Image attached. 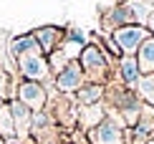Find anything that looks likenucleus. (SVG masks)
I'll use <instances>...</instances> for the list:
<instances>
[{"label": "nucleus", "instance_id": "f257e3e1", "mask_svg": "<svg viewBox=\"0 0 154 144\" xmlns=\"http://www.w3.org/2000/svg\"><path fill=\"white\" fill-rule=\"evenodd\" d=\"M79 63L83 68V74L88 78H96V81H101V78H106V68H109V58L104 53V48L96 43H86L81 48V56H79Z\"/></svg>", "mask_w": 154, "mask_h": 144}, {"label": "nucleus", "instance_id": "f03ea898", "mask_svg": "<svg viewBox=\"0 0 154 144\" xmlns=\"http://www.w3.org/2000/svg\"><path fill=\"white\" fill-rule=\"evenodd\" d=\"M111 38H114V43L121 48V53H124V56H137L139 45L149 38V30H146L144 25H124V28L114 30Z\"/></svg>", "mask_w": 154, "mask_h": 144}, {"label": "nucleus", "instance_id": "7ed1b4c3", "mask_svg": "<svg viewBox=\"0 0 154 144\" xmlns=\"http://www.w3.org/2000/svg\"><path fill=\"white\" fill-rule=\"evenodd\" d=\"M83 78H86V74H83L81 63L79 61H68L66 66L58 71V76H56V89L63 91V94L79 91V89H83Z\"/></svg>", "mask_w": 154, "mask_h": 144}, {"label": "nucleus", "instance_id": "20e7f679", "mask_svg": "<svg viewBox=\"0 0 154 144\" xmlns=\"http://www.w3.org/2000/svg\"><path fill=\"white\" fill-rule=\"evenodd\" d=\"M18 101H23L28 109L41 111L43 104H46V89L38 81H23L20 86H18Z\"/></svg>", "mask_w": 154, "mask_h": 144}, {"label": "nucleus", "instance_id": "39448f33", "mask_svg": "<svg viewBox=\"0 0 154 144\" xmlns=\"http://www.w3.org/2000/svg\"><path fill=\"white\" fill-rule=\"evenodd\" d=\"M18 68H20V74L25 76V81H38V78L48 76V61L43 56H20L18 58Z\"/></svg>", "mask_w": 154, "mask_h": 144}, {"label": "nucleus", "instance_id": "423d86ee", "mask_svg": "<svg viewBox=\"0 0 154 144\" xmlns=\"http://www.w3.org/2000/svg\"><path fill=\"white\" fill-rule=\"evenodd\" d=\"M114 101H116L119 111L124 114V119L137 127V124H139V99H137V96H134L129 89H119V94L114 96Z\"/></svg>", "mask_w": 154, "mask_h": 144}, {"label": "nucleus", "instance_id": "0eeeda50", "mask_svg": "<svg viewBox=\"0 0 154 144\" xmlns=\"http://www.w3.org/2000/svg\"><path fill=\"white\" fill-rule=\"evenodd\" d=\"M94 144H121V127L114 119H104L91 132Z\"/></svg>", "mask_w": 154, "mask_h": 144}, {"label": "nucleus", "instance_id": "6e6552de", "mask_svg": "<svg viewBox=\"0 0 154 144\" xmlns=\"http://www.w3.org/2000/svg\"><path fill=\"white\" fill-rule=\"evenodd\" d=\"M124 25H137V20H134V13L126 3L116 5V8L109 10V15L104 18V28H111V33L116 28H124Z\"/></svg>", "mask_w": 154, "mask_h": 144}, {"label": "nucleus", "instance_id": "1a4fd4ad", "mask_svg": "<svg viewBox=\"0 0 154 144\" xmlns=\"http://www.w3.org/2000/svg\"><path fill=\"white\" fill-rule=\"evenodd\" d=\"M10 53L15 56V58H20V56H43V48H41V43L35 41V36L23 33V36L13 38V43H10Z\"/></svg>", "mask_w": 154, "mask_h": 144}, {"label": "nucleus", "instance_id": "9d476101", "mask_svg": "<svg viewBox=\"0 0 154 144\" xmlns=\"http://www.w3.org/2000/svg\"><path fill=\"white\" fill-rule=\"evenodd\" d=\"M33 36H35V41L41 43L43 53H53V51L58 48L61 38H63V30L56 28V25H43V28H38Z\"/></svg>", "mask_w": 154, "mask_h": 144}, {"label": "nucleus", "instance_id": "9b49d317", "mask_svg": "<svg viewBox=\"0 0 154 144\" xmlns=\"http://www.w3.org/2000/svg\"><path fill=\"white\" fill-rule=\"evenodd\" d=\"M119 74H121V81H124L126 86H137L139 78H142L137 56H121L119 58Z\"/></svg>", "mask_w": 154, "mask_h": 144}, {"label": "nucleus", "instance_id": "f8f14e48", "mask_svg": "<svg viewBox=\"0 0 154 144\" xmlns=\"http://www.w3.org/2000/svg\"><path fill=\"white\" fill-rule=\"evenodd\" d=\"M137 61H139V71H142V76L154 74V36H149L142 45H139Z\"/></svg>", "mask_w": 154, "mask_h": 144}, {"label": "nucleus", "instance_id": "ddd939ff", "mask_svg": "<svg viewBox=\"0 0 154 144\" xmlns=\"http://www.w3.org/2000/svg\"><path fill=\"white\" fill-rule=\"evenodd\" d=\"M10 111H13V121H15V132L18 134H25L28 132V127H30V109L25 106L23 101H10Z\"/></svg>", "mask_w": 154, "mask_h": 144}, {"label": "nucleus", "instance_id": "4468645a", "mask_svg": "<svg viewBox=\"0 0 154 144\" xmlns=\"http://www.w3.org/2000/svg\"><path fill=\"white\" fill-rule=\"evenodd\" d=\"M126 5L131 8L137 25H144V28H146V20H149V15H152V10H154V8L146 3V0H126Z\"/></svg>", "mask_w": 154, "mask_h": 144}, {"label": "nucleus", "instance_id": "2eb2a0df", "mask_svg": "<svg viewBox=\"0 0 154 144\" xmlns=\"http://www.w3.org/2000/svg\"><path fill=\"white\" fill-rule=\"evenodd\" d=\"M101 96H104V86H101V83H88V86L79 89V101L83 106H94Z\"/></svg>", "mask_w": 154, "mask_h": 144}, {"label": "nucleus", "instance_id": "dca6fc26", "mask_svg": "<svg viewBox=\"0 0 154 144\" xmlns=\"http://www.w3.org/2000/svg\"><path fill=\"white\" fill-rule=\"evenodd\" d=\"M15 121H13V111H10V104H5L0 109V136H15Z\"/></svg>", "mask_w": 154, "mask_h": 144}, {"label": "nucleus", "instance_id": "f3484780", "mask_svg": "<svg viewBox=\"0 0 154 144\" xmlns=\"http://www.w3.org/2000/svg\"><path fill=\"white\" fill-rule=\"evenodd\" d=\"M137 91H139V99H144L146 104H149V106H154V74L139 78Z\"/></svg>", "mask_w": 154, "mask_h": 144}, {"label": "nucleus", "instance_id": "a211bd4d", "mask_svg": "<svg viewBox=\"0 0 154 144\" xmlns=\"http://www.w3.org/2000/svg\"><path fill=\"white\" fill-rule=\"evenodd\" d=\"M152 134H154V121H139L134 127V139H137V144H144Z\"/></svg>", "mask_w": 154, "mask_h": 144}, {"label": "nucleus", "instance_id": "6ab92c4d", "mask_svg": "<svg viewBox=\"0 0 154 144\" xmlns=\"http://www.w3.org/2000/svg\"><path fill=\"white\" fill-rule=\"evenodd\" d=\"M66 38H68V41H73V43H79L81 48H83V45H86V36H83V33H81L79 28H71V30H68V33H66Z\"/></svg>", "mask_w": 154, "mask_h": 144}, {"label": "nucleus", "instance_id": "aec40b11", "mask_svg": "<svg viewBox=\"0 0 154 144\" xmlns=\"http://www.w3.org/2000/svg\"><path fill=\"white\" fill-rule=\"evenodd\" d=\"M5 86H8V74H5V71L0 68V96L5 94Z\"/></svg>", "mask_w": 154, "mask_h": 144}, {"label": "nucleus", "instance_id": "412c9836", "mask_svg": "<svg viewBox=\"0 0 154 144\" xmlns=\"http://www.w3.org/2000/svg\"><path fill=\"white\" fill-rule=\"evenodd\" d=\"M146 30H149V36H154V10L149 15V20H146Z\"/></svg>", "mask_w": 154, "mask_h": 144}, {"label": "nucleus", "instance_id": "4be33fe9", "mask_svg": "<svg viewBox=\"0 0 154 144\" xmlns=\"http://www.w3.org/2000/svg\"><path fill=\"white\" fill-rule=\"evenodd\" d=\"M3 106H5V101H3V99H0V109H3Z\"/></svg>", "mask_w": 154, "mask_h": 144}, {"label": "nucleus", "instance_id": "5701e85b", "mask_svg": "<svg viewBox=\"0 0 154 144\" xmlns=\"http://www.w3.org/2000/svg\"><path fill=\"white\" fill-rule=\"evenodd\" d=\"M149 144H154V142H149Z\"/></svg>", "mask_w": 154, "mask_h": 144}]
</instances>
